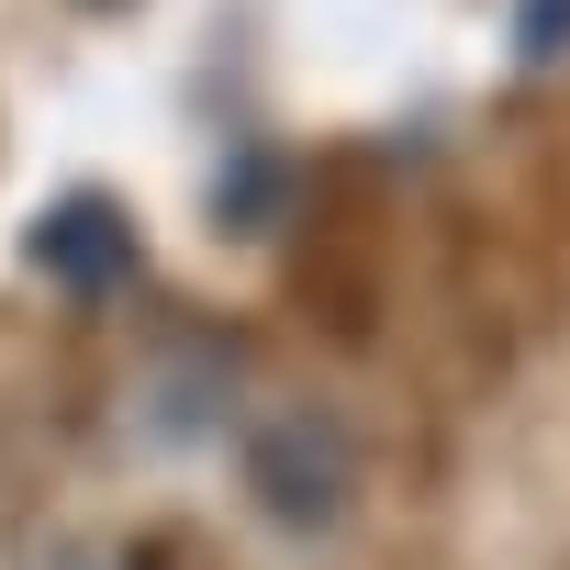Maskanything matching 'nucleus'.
Wrapping results in <instances>:
<instances>
[{"mask_svg":"<svg viewBox=\"0 0 570 570\" xmlns=\"http://www.w3.org/2000/svg\"><path fill=\"white\" fill-rule=\"evenodd\" d=\"M35 257H46V268H68V279H101V268H124V224L79 202V213H57V224H46V246H35Z\"/></svg>","mask_w":570,"mask_h":570,"instance_id":"f257e3e1","label":"nucleus"}]
</instances>
